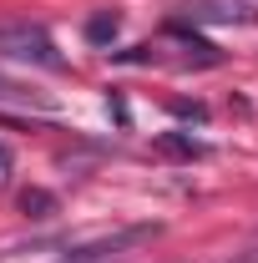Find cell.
<instances>
[{
  "instance_id": "6da1fadb",
  "label": "cell",
  "mask_w": 258,
  "mask_h": 263,
  "mask_svg": "<svg viewBox=\"0 0 258 263\" xmlns=\"http://www.w3.org/2000/svg\"><path fill=\"white\" fill-rule=\"evenodd\" d=\"M0 56L5 61H26V66H41V71H61L66 56L56 51V41L46 26L35 21H15V26H0Z\"/></svg>"
},
{
  "instance_id": "7a4b0ae2",
  "label": "cell",
  "mask_w": 258,
  "mask_h": 263,
  "mask_svg": "<svg viewBox=\"0 0 258 263\" xmlns=\"http://www.w3.org/2000/svg\"><path fill=\"white\" fill-rule=\"evenodd\" d=\"M117 26H122V21H117V15H112V10H106V15H97V21H86V41H112V35H117Z\"/></svg>"
},
{
  "instance_id": "3957f363",
  "label": "cell",
  "mask_w": 258,
  "mask_h": 263,
  "mask_svg": "<svg viewBox=\"0 0 258 263\" xmlns=\"http://www.w3.org/2000/svg\"><path fill=\"white\" fill-rule=\"evenodd\" d=\"M21 208H26V213L35 208V218H46V208H51V197H46V193H26V197H21Z\"/></svg>"
},
{
  "instance_id": "277c9868",
  "label": "cell",
  "mask_w": 258,
  "mask_h": 263,
  "mask_svg": "<svg viewBox=\"0 0 258 263\" xmlns=\"http://www.w3.org/2000/svg\"><path fill=\"white\" fill-rule=\"evenodd\" d=\"M10 167H15V162H10V147L0 142V182H10Z\"/></svg>"
}]
</instances>
